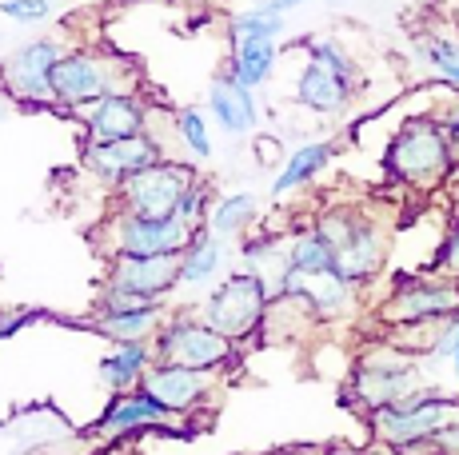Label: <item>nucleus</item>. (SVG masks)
<instances>
[{"instance_id":"obj_42","label":"nucleus","mask_w":459,"mask_h":455,"mask_svg":"<svg viewBox=\"0 0 459 455\" xmlns=\"http://www.w3.org/2000/svg\"><path fill=\"white\" fill-rule=\"evenodd\" d=\"M455 148H459V140H455Z\"/></svg>"},{"instance_id":"obj_20","label":"nucleus","mask_w":459,"mask_h":455,"mask_svg":"<svg viewBox=\"0 0 459 455\" xmlns=\"http://www.w3.org/2000/svg\"><path fill=\"white\" fill-rule=\"evenodd\" d=\"M232 45V60H228V76L244 89L260 92L264 84L276 76V60H280V40L276 37H252V32H228Z\"/></svg>"},{"instance_id":"obj_10","label":"nucleus","mask_w":459,"mask_h":455,"mask_svg":"<svg viewBox=\"0 0 459 455\" xmlns=\"http://www.w3.org/2000/svg\"><path fill=\"white\" fill-rule=\"evenodd\" d=\"M65 45L52 37H37L16 52H8V60L0 64V84L16 104H56L52 96V73L65 60Z\"/></svg>"},{"instance_id":"obj_14","label":"nucleus","mask_w":459,"mask_h":455,"mask_svg":"<svg viewBox=\"0 0 459 455\" xmlns=\"http://www.w3.org/2000/svg\"><path fill=\"white\" fill-rule=\"evenodd\" d=\"M148 108L140 100L136 89H125V92H108L104 100H96L84 116V140L88 144H112V140H128V136H140L148 133Z\"/></svg>"},{"instance_id":"obj_21","label":"nucleus","mask_w":459,"mask_h":455,"mask_svg":"<svg viewBox=\"0 0 459 455\" xmlns=\"http://www.w3.org/2000/svg\"><path fill=\"white\" fill-rule=\"evenodd\" d=\"M335 160V144L332 140H307V144L292 148V152L280 160L276 176H272V200H288L292 192L307 188L320 172H328V164Z\"/></svg>"},{"instance_id":"obj_5","label":"nucleus","mask_w":459,"mask_h":455,"mask_svg":"<svg viewBox=\"0 0 459 455\" xmlns=\"http://www.w3.org/2000/svg\"><path fill=\"white\" fill-rule=\"evenodd\" d=\"M268 308H272V292L260 276H252L248 268H236L224 279L212 284V292L200 300L196 316L216 328L220 336H228L232 344L260 336L264 323H268Z\"/></svg>"},{"instance_id":"obj_13","label":"nucleus","mask_w":459,"mask_h":455,"mask_svg":"<svg viewBox=\"0 0 459 455\" xmlns=\"http://www.w3.org/2000/svg\"><path fill=\"white\" fill-rule=\"evenodd\" d=\"M359 292H364V288H356L351 279H343L335 272V268H328V272H312V276L292 272L280 296H296V300L307 304V312H312L320 323H335V320H348L351 312H356Z\"/></svg>"},{"instance_id":"obj_9","label":"nucleus","mask_w":459,"mask_h":455,"mask_svg":"<svg viewBox=\"0 0 459 455\" xmlns=\"http://www.w3.org/2000/svg\"><path fill=\"white\" fill-rule=\"evenodd\" d=\"M200 176H196V164L192 160H160L152 168L136 172L120 184V212H132V216H176L180 208V196L192 188Z\"/></svg>"},{"instance_id":"obj_33","label":"nucleus","mask_w":459,"mask_h":455,"mask_svg":"<svg viewBox=\"0 0 459 455\" xmlns=\"http://www.w3.org/2000/svg\"><path fill=\"white\" fill-rule=\"evenodd\" d=\"M212 200H216V192H212L204 180H196L180 196V208H176V216H180V220H188L192 228H204L208 224V212H212Z\"/></svg>"},{"instance_id":"obj_27","label":"nucleus","mask_w":459,"mask_h":455,"mask_svg":"<svg viewBox=\"0 0 459 455\" xmlns=\"http://www.w3.org/2000/svg\"><path fill=\"white\" fill-rule=\"evenodd\" d=\"M416 56L436 81H444L452 92H459V32L431 29L416 40Z\"/></svg>"},{"instance_id":"obj_7","label":"nucleus","mask_w":459,"mask_h":455,"mask_svg":"<svg viewBox=\"0 0 459 455\" xmlns=\"http://www.w3.org/2000/svg\"><path fill=\"white\" fill-rule=\"evenodd\" d=\"M132 76L136 73L128 60H112L96 48H68L52 73V96L60 108H92L108 92L132 89Z\"/></svg>"},{"instance_id":"obj_25","label":"nucleus","mask_w":459,"mask_h":455,"mask_svg":"<svg viewBox=\"0 0 459 455\" xmlns=\"http://www.w3.org/2000/svg\"><path fill=\"white\" fill-rule=\"evenodd\" d=\"M152 364H156L152 344H117L100 364H96V375H100V380L120 396V391L140 388Z\"/></svg>"},{"instance_id":"obj_28","label":"nucleus","mask_w":459,"mask_h":455,"mask_svg":"<svg viewBox=\"0 0 459 455\" xmlns=\"http://www.w3.org/2000/svg\"><path fill=\"white\" fill-rule=\"evenodd\" d=\"M288 264H292V272H299V276L328 272V268H335V252L316 224H299V228H292V240H288Z\"/></svg>"},{"instance_id":"obj_2","label":"nucleus","mask_w":459,"mask_h":455,"mask_svg":"<svg viewBox=\"0 0 459 455\" xmlns=\"http://www.w3.org/2000/svg\"><path fill=\"white\" fill-rule=\"evenodd\" d=\"M428 388H436V383H431V372L423 367L420 356L403 352V348H395L392 339H384L379 348H372V352H364L356 360L348 388L340 391V404L359 408L368 416V411L416 399Z\"/></svg>"},{"instance_id":"obj_8","label":"nucleus","mask_w":459,"mask_h":455,"mask_svg":"<svg viewBox=\"0 0 459 455\" xmlns=\"http://www.w3.org/2000/svg\"><path fill=\"white\" fill-rule=\"evenodd\" d=\"M236 348L228 336H220L216 328H208L200 316L192 312H176L160 323V331L152 336V352L156 364H176V367H192V372H220L236 360Z\"/></svg>"},{"instance_id":"obj_32","label":"nucleus","mask_w":459,"mask_h":455,"mask_svg":"<svg viewBox=\"0 0 459 455\" xmlns=\"http://www.w3.org/2000/svg\"><path fill=\"white\" fill-rule=\"evenodd\" d=\"M428 272L459 279V216H452V212H447V228H444V236H439L436 252H431Z\"/></svg>"},{"instance_id":"obj_29","label":"nucleus","mask_w":459,"mask_h":455,"mask_svg":"<svg viewBox=\"0 0 459 455\" xmlns=\"http://www.w3.org/2000/svg\"><path fill=\"white\" fill-rule=\"evenodd\" d=\"M172 136H176V144L184 148V160H212V156H216V144H212V133H208V116L200 108H192V104L176 108Z\"/></svg>"},{"instance_id":"obj_40","label":"nucleus","mask_w":459,"mask_h":455,"mask_svg":"<svg viewBox=\"0 0 459 455\" xmlns=\"http://www.w3.org/2000/svg\"><path fill=\"white\" fill-rule=\"evenodd\" d=\"M272 455H312V451H299V448H292V451H272Z\"/></svg>"},{"instance_id":"obj_18","label":"nucleus","mask_w":459,"mask_h":455,"mask_svg":"<svg viewBox=\"0 0 459 455\" xmlns=\"http://www.w3.org/2000/svg\"><path fill=\"white\" fill-rule=\"evenodd\" d=\"M359 84L343 81L340 73H332V68L316 64V60H304V68L296 73V104L304 112H312V116H340V112H348L351 96H356Z\"/></svg>"},{"instance_id":"obj_17","label":"nucleus","mask_w":459,"mask_h":455,"mask_svg":"<svg viewBox=\"0 0 459 455\" xmlns=\"http://www.w3.org/2000/svg\"><path fill=\"white\" fill-rule=\"evenodd\" d=\"M288 240H292V228H255L240 240V268H248L252 276H260L268 284L272 300L284 292L288 276H292Z\"/></svg>"},{"instance_id":"obj_11","label":"nucleus","mask_w":459,"mask_h":455,"mask_svg":"<svg viewBox=\"0 0 459 455\" xmlns=\"http://www.w3.org/2000/svg\"><path fill=\"white\" fill-rule=\"evenodd\" d=\"M200 228H192L180 216H132L117 212L108 224L112 236V256L128 252V256H184L188 244L196 240Z\"/></svg>"},{"instance_id":"obj_6","label":"nucleus","mask_w":459,"mask_h":455,"mask_svg":"<svg viewBox=\"0 0 459 455\" xmlns=\"http://www.w3.org/2000/svg\"><path fill=\"white\" fill-rule=\"evenodd\" d=\"M459 312V279L439 272H403L395 276L392 292L379 300L376 320L387 331L400 328H423V323H439Z\"/></svg>"},{"instance_id":"obj_30","label":"nucleus","mask_w":459,"mask_h":455,"mask_svg":"<svg viewBox=\"0 0 459 455\" xmlns=\"http://www.w3.org/2000/svg\"><path fill=\"white\" fill-rule=\"evenodd\" d=\"M304 56L316 60V64H324V68H332V73H340L343 81L359 84L356 60L348 56V48H343L340 40H332V37H307V40H304Z\"/></svg>"},{"instance_id":"obj_22","label":"nucleus","mask_w":459,"mask_h":455,"mask_svg":"<svg viewBox=\"0 0 459 455\" xmlns=\"http://www.w3.org/2000/svg\"><path fill=\"white\" fill-rule=\"evenodd\" d=\"M164 419H168V411L156 404L144 388H132V391H120V396L112 399L108 411L100 416V424H96V432H100L104 440H120V435H132V432H140V427L164 424Z\"/></svg>"},{"instance_id":"obj_24","label":"nucleus","mask_w":459,"mask_h":455,"mask_svg":"<svg viewBox=\"0 0 459 455\" xmlns=\"http://www.w3.org/2000/svg\"><path fill=\"white\" fill-rule=\"evenodd\" d=\"M168 320L164 304H148V308L128 312H96V331L108 336L112 344H152V336Z\"/></svg>"},{"instance_id":"obj_36","label":"nucleus","mask_w":459,"mask_h":455,"mask_svg":"<svg viewBox=\"0 0 459 455\" xmlns=\"http://www.w3.org/2000/svg\"><path fill=\"white\" fill-rule=\"evenodd\" d=\"M447 212L459 216V176H455L452 184H447Z\"/></svg>"},{"instance_id":"obj_16","label":"nucleus","mask_w":459,"mask_h":455,"mask_svg":"<svg viewBox=\"0 0 459 455\" xmlns=\"http://www.w3.org/2000/svg\"><path fill=\"white\" fill-rule=\"evenodd\" d=\"M108 279L144 296L148 304H164L180 288V256H128V252H117L108 260Z\"/></svg>"},{"instance_id":"obj_23","label":"nucleus","mask_w":459,"mask_h":455,"mask_svg":"<svg viewBox=\"0 0 459 455\" xmlns=\"http://www.w3.org/2000/svg\"><path fill=\"white\" fill-rule=\"evenodd\" d=\"M260 216H264V204H260V196L248 188H240V192H224V196H216L212 200V212H208V232L212 236H220V240H244L248 232H255V224H260Z\"/></svg>"},{"instance_id":"obj_38","label":"nucleus","mask_w":459,"mask_h":455,"mask_svg":"<svg viewBox=\"0 0 459 455\" xmlns=\"http://www.w3.org/2000/svg\"><path fill=\"white\" fill-rule=\"evenodd\" d=\"M447 367H452V380H455V391H459V348H455V356H452V364Z\"/></svg>"},{"instance_id":"obj_3","label":"nucleus","mask_w":459,"mask_h":455,"mask_svg":"<svg viewBox=\"0 0 459 455\" xmlns=\"http://www.w3.org/2000/svg\"><path fill=\"white\" fill-rule=\"evenodd\" d=\"M320 228V236L332 244L335 252V272L351 279L356 288H368L384 272L387 264V232L376 216H368V208L356 204H332L312 220Z\"/></svg>"},{"instance_id":"obj_41","label":"nucleus","mask_w":459,"mask_h":455,"mask_svg":"<svg viewBox=\"0 0 459 455\" xmlns=\"http://www.w3.org/2000/svg\"><path fill=\"white\" fill-rule=\"evenodd\" d=\"M328 4H340V0H328Z\"/></svg>"},{"instance_id":"obj_39","label":"nucleus","mask_w":459,"mask_h":455,"mask_svg":"<svg viewBox=\"0 0 459 455\" xmlns=\"http://www.w3.org/2000/svg\"><path fill=\"white\" fill-rule=\"evenodd\" d=\"M372 455H408V451H400V448H379V443H376Z\"/></svg>"},{"instance_id":"obj_34","label":"nucleus","mask_w":459,"mask_h":455,"mask_svg":"<svg viewBox=\"0 0 459 455\" xmlns=\"http://www.w3.org/2000/svg\"><path fill=\"white\" fill-rule=\"evenodd\" d=\"M52 13H56L52 0H0V16H8L16 24H40Z\"/></svg>"},{"instance_id":"obj_12","label":"nucleus","mask_w":459,"mask_h":455,"mask_svg":"<svg viewBox=\"0 0 459 455\" xmlns=\"http://www.w3.org/2000/svg\"><path fill=\"white\" fill-rule=\"evenodd\" d=\"M160 160H168V156H164V144L156 133L112 140V144H88L84 140V152H81L84 168L92 172L96 180L112 184V188H120L128 176H136V172L152 168V164H160Z\"/></svg>"},{"instance_id":"obj_1","label":"nucleus","mask_w":459,"mask_h":455,"mask_svg":"<svg viewBox=\"0 0 459 455\" xmlns=\"http://www.w3.org/2000/svg\"><path fill=\"white\" fill-rule=\"evenodd\" d=\"M384 172L403 188L444 192L459 176V148L444 116H411L384 148Z\"/></svg>"},{"instance_id":"obj_4","label":"nucleus","mask_w":459,"mask_h":455,"mask_svg":"<svg viewBox=\"0 0 459 455\" xmlns=\"http://www.w3.org/2000/svg\"><path fill=\"white\" fill-rule=\"evenodd\" d=\"M452 424H459V391L439 388H428L423 396L403 399V404L368 411V432L379 448H400L408 455H420L431 435Z\"/></svg>"},{"instance_id":"obj_15","label":"nucleus","mask_w":459,"mask_h":455,"mask_svg":"<svg viewBox=\"0 0 459 455\" xmlns=\"http://www.w3.org/2000/svg\"><path fill=\"white\" fill-rule=\"evenodd\" d=\"M140 388H144L168 416H184V411H196L200 404H208V396L216 391V372H192V367H176V364H152Z\"/></svg>"},{"instance_id":"obj_31","label":"nucleus","mask_w":459,"mask_h":455,"mask_svg":"<svg viewBox=\"0 0 459 455\" xmlns=\"http://www.w3.org/2000/svg\"><path fill=\"white\" fill-rule=\"evenodd\" d=\"M288 29V16L280 13H268V8H240V13L228 21V32H252V37H284Z\"/></svg>"},{"instance_id":"obj_19","label":"nucleus","mask_w":459,"mask_h":455,"mask_svg":"<svg viewBox=\"0 0 459 455\" xmlns=\"http://www.w3.org/2000/svg\"><path fill=\"white\" fill-rule=\"evenodd\" d=\"M208 116L224 128V136H252L260 128V100H255L252 89H244L228 73H220L208 84Z\"/></svg>"},{"instance_id":"obj_37","label":"nucleus","mask_w":459,"mask_h":455,"mask_svg":"<svg viewBox=\"0 0 459 455\" xmlns=\"http://www.w3.org/2000/svg\"><path fill=\"white\" fill-rule=\"evenodd\" d=\"M324 455H372L368 448H348V443H335V448H328Z\"/></svg>"},{"instance_id":"obj_26","label":"nucleus","mask_w":459,"mask_h":455,"mask_svg":"<svg viewBox=\"0 0 459 455\" xmlns=\"http://www.w3.org/2000/svg\"><path fill=\"white\" fill-rule=\"evenodd\" d=\"M228 260V240L212 236L208 228H200L196 240L188 244V252L180 256V288H204L224 272Z\"/></svg>"},{"instance_id":"obj_35","label":"nucleus","mask_w":459,"mask_h":455,"mask_svg":"<svg viewBox=\"0 0 459 455\" xmlns=\"http://www.w3.org/2000/svg\"><path fill=\"white\" fill-rule=\"evenodd\" d=\"M252 8H268V13H280V16H288V13H296L304 0H248Z\"/></svg>"}]
</instances>
